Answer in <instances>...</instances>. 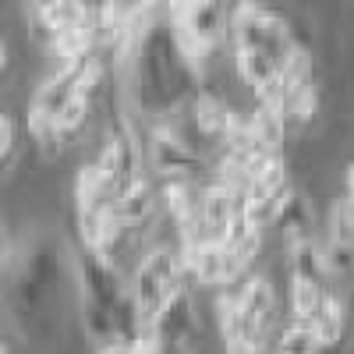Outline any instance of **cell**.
Returning a JSON list of instances; mask_svg holds the SVG:
<instances>
[{"mask_svg": "<svg viewBox=\"0 0 354 354\" xmlns=\"http://www.w3.org/2000/svg\"><path fill=\"white\" fill-rule=\"evenodd\" d=\"M230 36L238 50H259L270 53L277 64H283V57L298 46L287 28V18L270 11V8H255V4H241L230 15Z\"/></svg>", "mask_w": 354, "mask_h": 354, "instance_id": "obj_1", "label": "cell"}, {"mask_svg": "<svg viewBox=\"0 0 354 354\" xmlns=\"http://www.w3.org/2000/svg\"><path fill=\"white\" fill-rule=\"evenodd\" d=\"M96 163L103 167V174L113 181L117 198H121L131 185L142 181V174H138V167H142V149H138V138H135V131H131V124L124 121V117H117V121L110 124L106 145H103V153H100Z\"/></svg>", "mask_w": 354, "mask_h": 354, "instance_id": "obj_2", "label": "cell"}, {"mask_svg": "<svg viewBox=\"0 0 354 354\" xmlns=\"http://www.w3.org/2000/svg\"><path fill=\"white\" fill-rule=\"evenodd\" d=\"M149 160H153V167L163 177H170V181H195V177L209 174V163H205L181 135H174L170 128H156L153 131Z\"/></svg>", "mask_w": 354, "mask_h": 354, "instance_id": "obj_3", "label": "cell"}, {"mask_svg": "<svg viewBox=\"0 0 354 354\" xmlns=\"http://www.w3.org/2000/svg\"><path fill=\"white\" fill-rule=\"evenodd\" d=\"M174 18V28L181 32L185 39L213 50L216 39L223 36V8L213 4V0H195V4H181L170 11Z\"/></svg>", "mask_w": 354, "mask_h": 354, "instance_id": "obj_4", "label": "cell"}, {"mask_svg": "<svg viewBox=\"0 0 354 354\" xmlns=\"http://www.w3.org/2000/svg\"><path fill=\"white\" fill-rule=\"evenodd\" d=\"M241 298V312H245V330H248V354L259 351V344L266 340L273 326V287L266 277H252L245 283V290L238 294Z\"/></svg>", "mask_w": 354, "mask_h": 354, "instance_id": "obj_5", "label": "cell"}, {"mask_svg": "<svg viewBox=\"0 0 354 354\" xmlns=\"http://www.w3.org/2000/svg\"><path fill=\"white\" fill-rule=\"evenodd\" d=\"M75 202H78V216H96L117 202V188L103 174L100 163H85L75 177Z\"/></svg>", "mask_w": 354, "mask_h": 354, "instance_id": "obj_6", "label": "cell"}, {"mask_svg": "<svg viewBox=\"0 0 354 354\" xmlns=\"http://www.w3.org/2000/svg\"><path fill=\"white\" fill-rule=\"evenodd\" d=\"M181 270L198 287L227 283V252L223 245H202V248H181Z\"/></svg>", "mask_w": 354, "mask_h": 354, "instance_id": "obj_7", "label": "cell"}, {"mask_svg": "<svg viewBox=\"0 0 354 354\" xmlns=\"http://www.w3.org/2000/svg\"><path fill=\"white\" fill-rule=\"evenodd\" d=\"M75 100V78L68 75H50L43 85H39V93L32 100V117H43V121H53L57 124V117L64 113V106Z\"/></svg>", "mask_w": 354, "mask_h": 354, "instance_id": "obj_8", "label": "cell"}, {"mask_svg": "<svg viewBox=\"0 0 354 354\" xmlns=\"http://www.w3.org/2000/svg\"><path fill=\"white\" fill-rule=\"evenodd\" d=\"M326 287L315 277H290V319L294 322H315V315L326 305Z\"/></svg>", "mask_w": 354, "mask_h": 354, "instance_id": "obj_9", "label": "cell"}, {"mask_svg": "<svg viewBox=\"0 0 354 354\" xmlns=\"http://www.w3.org/2000/svg\"><path fill=\"white\" fill-rule=\"evenodd\" d=\"M192 121L198 128L202 138L209 142H223V131H227V121H230V110L213 96V93H198L192 100Z\"/></svg>", "mask_w": 354, "mask_h": 354, "instance_id": "obj_10", "label": "cell"}, {"mask_svg": "<svg viewBox=\"0 0 354 354\" xmlns=\"http://www.w3.org/2000/svg\"><path fill=\"white\" fill-rule=\"evenodd\" d=\"M216 319H220V333H223L227 347H234L238 354H248V330H245V312H241L238 294H220Z\"/></svg>", "mask_w": 354, "mask_h": 354, "instance_id": "obj_11", "label": "cell"}, {"mask_svg": "<svg viewBox=\"0 0 354 354\" xmlns=\"http://www.w3.org/2000/svg\"><path fill=\"white\" fill-rule=\"evenodd\" d=\"M277 227L287 234V241H290V245L315 241V234H312V209H308V202H305V195H301V192H294V195H290V202L280 209Z\"/></svg>", "mask_w": 354, "mask_h": 354, "instance_id": "obj_12", "label": "cell"}, {"mask_svg": "<svg viewBox=\"0 0 354 354\" xmlns=\"http://www.w3.org/2000/svg\"><path fill=\"white\" fill-rule=\"evenodd\" d=\"M113 205H117V216H121L128 227H138L142 220H149V216H153V209H156V192H153V185L142 177V181L131 185V188H128L121 198H117Z\"/></svg>", "mask_w": 354, "mask_h": 354, "instance_id": "obj_13", "label": "cell"}, {"mask_svg": "<svg viewBox=\"0 0 354 354\" xmlns=\"http://www.w3.org/2000/svg\"><path fill=\"white\" fill-rule=\"evenodd\" d=\"M234 64H238V75L255 88H266L270 82L280 78V64L273 61L270 53H259V50H238V57H234Z\"/></svg>", "mask_w": 354, "mask_h": 354, "instance_id": "obj_14", "label": "cell"}, {"mask_svg": "<svg viewBox=\"0 0 354 354\" xmlns=\"http://www.w3.org/2000/svg\"><path fill=\"white\" fill-rule=\"evenodd\" d=\"M344 322H347V315H344V301L330 294L326 305H322V312H319L315 322H312V333H315L319 347H337L340 337H344Z\"/></svg>", "mask_w": 354, "mask_h": 354, "instance_id": "obj_15", "label": "cell"}, {"mask_svg": "<svg viewBox=\"0 0 354 354\" xmlns=\"http://www.w3.org/2000/svg\"><path fill=\"white\" fill-rule=\"evenodd\" d=\"M319 351L322 347H319L308 322H294L290 319L287 326L280 330V337H277V354H319Z\"/></svg>", "mask_w": 354, "mask_h": 354, "instance_id": "obj_16", "label": "cell"}, {"mask_svg": "<svg viewBox=\"0 0 354 354\" xmlns=\"http://www.w3.org/2000/svg\"><path fill=\"white\" fill-rule=\"evenodd\" d=\"M248 121H252V131H255V138L266 145V149H280L283 145V117L277 113V110H270V106H255L252 113H248Z\"/></svg>", "mask_w": 354, "mask_h": 354, "instance_id": "obj_17", "label": "cell"}, {"mask_svg": "<svg viewBox=\"0 0 354 354\" xmlns=\"http://www.w3.org/2000/svg\"><path fill=\"white\" fill-rule=\"evenodd\" d=\"M322 255V273L333 277V280H351L354 277V245L344 241H326L319 248Z\"/></svg>", "mask_w": 354, "mask_h": 354, "instance_id": "obj_18", "label": "cell"}, {"mask_svg": "<svg viewBox=\"0 0 354 354\" xmlns=\"http://www.w3.org/2000/svg\"><path fill=\"white\" fill-rule=\"evenodd\" d=\"M103 78H106V64H103V57H88V61L75 71V96L78 100H88L93 103L100 96V88H103Z\"/></svg>", "mask_w": 354, "mask_h": 354, "instance_id": "obj_19", "label": "cell"}, {"mask_svg": "<svg viewBox=\"0 0 354 354\" xmlns=\"http://www.w3.org/2000/svg\"><path fill=\"white\" fill-rule=\"evenodd\" d=\"M330 241L354 245V202L347 195L330 209Z\"/></svg>", "mask_w": 354, "mask_h": 354, "instance_id": "obj_20", "label": "cell"}, {"mask_svg": "<svg viewBox=\"0 0 354 354\" xmlns=\"http://www.w3.org/2000/svg\"><path fill=\"white\" fill-rule=\"evenodd\" d=\"M88 106H93L88 100H78V96H75V100H71V103L64 106V113L57 117V131H61L64 138H68V135H75V131H78V128L85 124V117H88Z\"/></svg>", "mask_w": 354, "mask_h": 354, "instance_id": "obj_21", "label": "cell"}, {"mask_svg": "<svg viewBox=\"0 0 354 354\" xmlns=\"http://www.w3.org/2000/svg\"><path fill=\"white\" fill-rule=\"evenodd\" d=\"M15 145H18V124H15V113H4L0 117V156H4V163L11 167L15 160Z\"/></svg>", "mask_w": 354, "mask_h": 354, "instance_id": "obj_22", "label": "cell"}, {"mask_svg": "<svg viewBox=\"0 0 354 354\" xmlns=\"http://www.w3.org/2000/svg\"><path fill=\"white\" fill-rule=\"evenodd\" d=\"M315 106H319V93H315V85H308L305 93H298L290 100V117L294 121H312Z\"/></svg>", "mask_w": 354, "mask_h": 354, "instance_id": "obj_23", "label": "cell"}, {"mask_svg": "<svg viewBox=\"0 0 354 354\" xmlns=\"http://www.w3.org/2000/svg\"><path fill=\"white\" fill-rule=\"evenodd\" d=\"M131 354H163V347H160V344H153V340H142V344H135V347H131Z\"/></svg>", "mask_w": 354, "mask_h": 354, "instance_id": "obj_24", "label": "cell"}, {"mask_svg": "<svg viewBox=\"0 0 354 354\" xmlns=\"http://www.w3.org/2000/svg\"><path fill=\"white\" fill-rule=\"evenodd\" d=\"M96 354H131V347H128V344H113V347H103V351H96Z\"/></svg>", "mask_w": 354, "mask_h": 354, "instance_id": "obj_25", "label": "cell"}, {"mask_svg": "<svg viewBox=\"0 0 354 354\" xmlns=\"http://www.w3.org/2000/svg\"><path fill=\"white\" fill-rule=\"evenodd\" d=\"M347 198L354 202V163L347 167Z\"/></svg>", "mask_w": 354, "mask_h": 354, "instance_id": "obj_26", "label": "cell"}, {"mask_svg": "<svg viewBox=\"0 0 354 354\" xmlns=\"http://www.w3.org/2000/svg\"><path fill=\"white\" fill-rule=\"evenodd\" d=\"M4 354H11V351H8V347H4Z\"/></svg>", "mask_w": 354, "mask_h": 354, "instance_id": "obj_27", "label": "cell"}]
</instances>
